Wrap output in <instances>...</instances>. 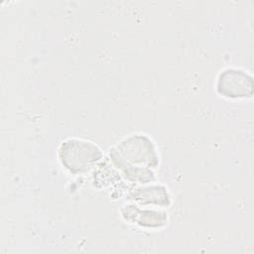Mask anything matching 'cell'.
Instances as JSON below:
<instances>
[{
  "label": "cell",
  "instance_id": "1",
  "mask_svg": "<svg viewBox=\"0 0 254 254\" xmlns=\"http://www.w3.org/2000/svg\"><path fill=\"white\" fill-rule=\"evenodd\" d=\"M59 160L62 166L72 175L89 172L103 158L101 149L93 142L68 138L59 147Z\"/></svg>",
  "mask_w": 254,
  "mask_h": 254
},
{
  "label": "cell",
  "instance_id": "2",
  "mask_svg": "<svg viewBox=\"0 0 254 254\" xmlns=\"http://www.w3.org/2000/svg\"><path fill=\"white\" fill-rule=\"evenodd\" d=\"M114 148L121 158L132 166L155 169L159 165L156 146L147 135H130L121 140Z\"/></svg>",
  "mask_w": 254,
  "mask_h": 254
},
{
  "label": "cell",
  "instance_id": "3",
  "mask_svg": "<svg viewBox=\"0 0 254 254\" xmlns=\"http://www.w3.org/2000/svg\"><path fill=\"white\" fill-rule=\"evenodd\" d=\"M217 92L226 98H248L253 95L254 83L252 76L240 68L228 67L217 77Z\"/></svg>",
  "mask_w": 254,
  "mask_h": 254
},
{
  "label": "cell",
  "instance_id": "4",
  "mask_svg": "<svg viewBox=\"0 0 254 254\" xmlns=\"http://www.w3.org/2000/svg\"><path fill=\"white\" fill-rule=\"evenodd\" d=\"M122 217L131 223L147 228H161L168 224V213L165 210L141 208L137 204H125L120 208Z\"/></svg>",
  "mask_w": 254,
  "mask_h": 254
},
{
  "label": "cell",
  "instance_id": "5",
  "mask_svg": "<svg viewBox=\"0 0 254 254\" xmlns=\"http://www.w3.org/2000/svg\"><path fill=\"white\" fill-rule=\"evenodd\" d=\"M126 198L139 205L152 204L160 207H168L172 202L168 189L162 185L137 187L129 191Z\"/></svg>",
  "mask_w": 254,
  "mask_h": 254
},
{
  "label": "cell",
  "instance_id": "6",
  "mask_svg": "<svg viewBox=\"0 0 254 254\" xmlns=\"http://www.w3.org/2000/svg\"><path fill=\"white\" fill-rule=\"evenodd\" d=\"M109 158L112 163V165L118 169V171L122 174V176L132 182V183H138L141 185H146L149 183H152L156 180L154 172L149 168H141L132 166L128 163H126L121 156L118 154L116 149L112 147L109 150Z\"/></svg>",
  "mask_w": 254,
  "mask_h": 254
}]
</instances>
